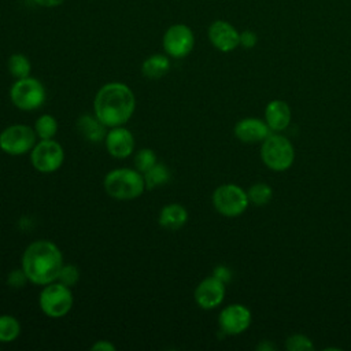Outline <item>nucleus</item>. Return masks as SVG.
I'll use <instances>...</instances> for the list:
<instances>
[{
	"label": "nucleus",
	"instance_id": "f257e3e1",
	"mask_svg": "<svg viewBox=\"0 0 351 351\" xmlns=\"http://www.w3.org/2000/svg\"><path fill=\"white\" fill-rule=\"evenodd\" d=\"M134 110V93L123 82L104 84L93 99V112L107 128L125 125Z\"/></svg>",
	"mask_w": 351,
	"mask_h": 351
},
{
	"label": "nucleus",
	"instance_id": "f03ea898",
	"mask_svg": "<svg viewBox=\"0 0 351 351\" xmlns=\"http://www.w3.org/2000/svg\"><path fill=\"white\" fill-rule=\"evenodd\" d=\"M63 265L62 251L49 240L30 243L22 255V269L27 280L36 285L56 281Z\"/></svg>",
	"mask_w": 351,
	"mask_h": 351
},
{
	"label": "nucleus",
	"instance_id": "7ed1b4c3",
	"mask_svg": "<svg viewBox=\"0 0 351 351\" xmlns=\"http://www.w3.org/2000/svg\"><path fill=\"white\" fill-rule=\"evenodd\" d=\"M103 185L107 195L115 200H134L147 189L143 173L129 167H119L108 171Z\"/></svg>",
	"mask_w": 351,
	"mask_h": 351
},
{
	"label": "nucleus",
	"instance_id": "20e7f679",
	"mask_svg": "<svg viewBox=\"0 0 351 351\" xmlns=\"http://www.w3.org/2000/svg\"><path fill=\"white\" fill-rule=\"evenodd\" d=\"M261 158L270 170L284 171L295 160V148L285 136L269 134L262 143Z\"/></svg>",
	"mask_w": 351,
	"mask_h": 351
},
{
	"label": "nucleus",
	"instance_id": "39448f33",
	"mask_svg": "<svg viewBox=\"0 0 351 351\" xmlns=\"http://www.w3.org/2000/svg\"><path fill=\"white\" fill-rule=\"evenodd\" d=\"M73 303L74 298L71 288L59 281L44 285L38 296V306L49 318H62L67 315L73 307Z\"/></svg>",
	"mask_w": 351,
	"mask_h": 351
},
{
	"label": "nucleus",
	"instance_id": "423d86ee",
	"mask_svg": "<svg viewBox=\"0 0 351 351\" xmlns=\"http://www.w3.org/2000/svg\"><path fill=\"white\" fill-rule=\"evenodd\" d=\"M10 99L18 110L34 111L45 103L47 92L37 78L29 75L15 80L10 89Z\"/></svg>",
	"mask_w": 351,
	"mask_h": 351
},
{
	"label": "nucleus",
	"instance_id": "0eeeda50",
	"mask_svg": "<svg viewBox=\"0 0 351 351\" xmlns=\"http://www.w3.org/2000/svg\"><path fill=\"white\" fill-rule=\"evenodd\" d=\"M250 204L247 192L236 184H222L213 193L214 208L225 217L243 214Z\"/></svg>",
	"mask_w": 351,
	"mask_h": 351
},
{
	"label": "nucleus",
	"instance_id": "6e6552de",
	"mask_svg": "<svg viewBox=\"0 0 351 351\" xmlns=\"http://www.w3.org/2000/svg\"><path fill=\"white\" fill-rule=\"evenodd\" d=\"M36 143L37 134L34 129L27 125H10L0 133V149L11 156H19L30 152Z\"/></svg>",
	"mask_w": 351,
	"mask_h": 351
},
{
	"label": "nucleus",
	"instance_id": "1a4fd4ad",
	"mask_svg": "<svg viewBox=\"0 0 351 351\" xmlns=\"http://www.w3.org/2000/svg\"><path fill=\"white\" fill-rule=\"evenodd\" d=\"M63 160L64 149L53 138L40 140L30 151V162L40 173H53L59 170Z\"/></svg>",
	"mask_w": 351,
	"mask_h": 351
},
{
	"label": "nucleus",
	"instance_id": "9d476101",
	"mask_svg": "<svg viewBox=\"0 0 351 351\" xmlns=\"http://www.w3.org/2000/svg\"><path fill=\"white\" fill-rule=\"evenodd\" d=\"M162 45L166 55L174 59H181L192 52L195 47V34L189 26L176 23L165 32Z\"/></svg>",
	"mask_w": 351,
	"mask_h": 351
},
{
	"label": "nucleus",
	"instance_id": "9b49d317",
	"mask_svg": "<svg viewBox=\"0 0 351 351\" xmlns=\"http://www.w3.org/2000/svg\"><path fill=\"white\" fill-rule=\"evenodd\" d=\"M252 321V315L248 307L233 303L223 307L218 315V324L226 335H240L245 332Z\"/></svg>",
	"mask_w": 351,
	"mask_h": 351
},
{
	"label": "nucleus",
	"instance_id": "f8f14e48",
	"mask_svg": "<svg viewBox=\"0 0 351 351\" xmlns=\"http://www.w3.org/2000/svg\"><path fill=\"white\" fill-rule=\"evenodd\" d=\"M195 302L203 310H213L218 307L225 298V282L214 276L202 280L195 289Z\"/></svg>",
	"mask_w": 351,
	"mask_h": 351
},
{
	"label": "nucleus",
	"instance_id": "ddd939ff",
	"mask_svg": "<svg viewBox=\"0 0 351 351\" xmlns=\"http://www.w3.org/2000/svg\"><path fill=\"white\" fill-rule=\"evenodd\" d=\"M207 34L213 47L221 52H232L240 45V33L226 21H214L210 25Z\"/></svg>",
	"mask_w": 351,
	"mask_h": 351
},
{
	"label": "nucleus",
	"instance_id": "4468645a",
	"mask_svg": "<svg viewBox=\"0 0 351 351\" xmlns=\"http://www.w3.org/2000/svg\"><path fill=\"white\" fill-rule=\"evenodd\" d=\"M104 145L107 152L117 159H125L134 151V136L133 133L122 126H114L107 130Z\"/></svg>",
	"mask_w": 351,
	"mask_h": 351
},
{
	"label": "nucleus",
	"instance_id": "2eb2a0df",
	"mask_svg": "<svg viewBox=\"0 0 351 351\" xmlns=\"http://www.w3.org/2000/svg\"><path fill=\"white\" fill-rule=\"evenodd\" d=\"M270 132L267 123L259 118H243L234 125V136L245 144L263 141Z\"/></svg>",
	"mask_w": 351,
	"mask_h": 351
},
{
	"label": "nucleus",
	"instance_id": "dca6fc26",
	"mask_svg": "<svg viewBox=\"0 0 351 351\" xmlns=\"http://www.w3.org/2000/svg\"><path fill=\"white\" fill-rule=\"evenodd\" d=\"M265 122L271 132H282L291 122V108L284 100H271L265 108Z\"/></svg>",
	"mask_w": 351,
	"mask_h": 351
},
{
	"label": "nucleus",
	"instance_id": "f3484780",
	"mask_svg": "<svg viewBox=\"0 0 351 351\" xmlns=\"http://www.w3.org/2000/svg\"><path fill=\"white\" fill-rule=\"evenodd\" d=\"M75 128H77V132L86 141L93 144H99L104 141L107 134V130H106L107 126L96 115H90V114H84L78 117L75 122Z\"/></svg>",
	"mask_w": 351,
	"mask_h": 351
},
{
	"label": "nucleus",
	"instance_id": "a211bd4d",
	"mask_svg": "<svg viewBox=\"0 0 351 351\" xmlns=\"http://www.w3.org/2000/svg\"><path fill=\"white\" fill-rule=\"evenodd\" d=\"M188 221V211L182 204L170 203L162 207L158 222L162 228L167 230H178Z\"/></svg>",
	"mask_w": 351,
	"mask_h": 351
},
{
	"label": "nucleus",
	"instance_id": "6ab92c4d",
	"mask_svg": "<svg viewBox=\"0 0 351 351\" xmlns=\"http://www.w3.org/2000/svg\"><path fill=\"white\" fill-rule=\"evenodd\" d=\"M170 70V56L163 53H154L148 56L141 64V73L148 80H159Z\"/></svg>",
	"mask_w": 351,
	"mask_h": 351
},
{
	"label": "nucleus",
	"instance_id": "aec40b11",
	"mask_svg": "<svg viewBox=\"0 0 351 351\" xmlns=\"http://www.w3.org/2000/svg\"><path fill=\"white\" fill-rule=\"evenodd\" d=\"M143 177H144L145 188L147 189H155L158 186H162V185L167 184L170 181L171 173H170V170L166 165L158 162L149 170L143 173Z\"/></svg>",
	"mask_w": 351,
	"mask_h": 351
},
{
	"label": "nucleus",
	"instance_id": "412c9836",
	"mask_svg": "<svg viewBox=\"0 0 351 351\" xmlns=\"http://www.w3.org/2000/svg\"><path fill=\"white\" fill-rule=\"evenodd\" d=\"M33 129H34V132H36V134L40 140H49V138H53L56 136L58 129H59V123H58V119L53 115L43 114L36 119Z\"/></svg>",
	"mask_w": 351,
	"mask_h": 351
},
{
	"label": "nucleus",
	"instance_id": "4be33fe9",
	"mask_svg": "<svg viewBox=\"0 0 351 351\" xmlns=\"http://www.w3.org/2000/svg\"><path fill=\"white\" fill-rule=\"evenodd\" d=\"M21 333L19 321L10 314L0 315V343H11Z\"/></svg>",
	"mask_w": 351,
	"mask_h": 351
},
{
	"label": "nucleus",
	"instance_id": "5701e85b",
	"mask_svg": "<svg viewBox=\"0 0 351 351\" xmlns=\"http://www.w3.org/2000/svg\"><path fill=\"white\" fill-rule=\"evenodd\" d=\"M7 67H8L10 74H11L15 80L29 77V75H30V71H32L30 60H29V58L25 56L23 53H12V55L8 58Z\"/></svg>",
	"mask_w": 351,
	"mask_h": 351
},
{
	"label": "nucleus",
	"instance_id": "b1692460",
	"mask_svg": "<svg viewBox=\"0 0 351 351\" xmlns=\"http://www.w3.org/2000/svg\"><path fill=\"white\" fill-rule=\"evenodd\" d=\"M247 195H248L250 203L255 206H265L271 200L273 189L270 185L265 182H256L250 186V189L247 191Z\"/></svg>",
	"mask_w": 351,
	"mask_h": 351
},
{
	"label": "nucleus",
	"instance_id": "393cba45",
	"mask_svg": "<svg viewBox=\"0 0 351 351\" xmlns=\"http://www.w3.org/2000/svg\"><path fill=\"white\" fill-rule=\"evenodd\" d=\"M158 163V156L151 148H141L134 155V166L140 173H145Z\"/></svg>",
	"mask_w": 351,
	"mask_h": 351
},
{
	"label": "nucleus",
	"instance_id": "a878e982",
	"mask_svg": "<svg viewBox=\"0 0 351 351\" xmlns=\"http://www.w3.org/2000/svg\"><path fill=\"white\" fill-rule=\"evenodd\" d=\"M80 276L81 273L75 265H63L56 281L73 288L80 281Z\"/></svg>",
	"mask_w": 351,
	"mask_h": 351
},
{
	"label": "nucleus",
	"instance_id": "bb28decb",
	"mask_svg": "<svg viewBox=\"0 0 351 351\" xmlns=\"http://www.w3.org/2000/svg\"><path fill=\"white\" fill-rule=\"evenodd\" d=\"M285 347L289 351H313V341L304 335H292L287 339Z\"/></svg>",
	"mask_w": 351,
	"mask_h": 351
},
{
	"label": "nucleus",
	"instance_id": "cd10ccee",
	"mask_svg": "<svg viewBox=\"0 0 351 351\" xmlns=\"http://www.w3.org/2000/svg\"><path fill=\"white\" fill-rule=\"evenodd\" d=\"M26 281H29V280H27V277H26V274H25V271H23L22 267H21V269H14V270H11L10 274H8V277H7L8 285H10L11 288H15V289H19V288L25 287Z\"/></svg>",
	"mask_w": 351,
	"mask_h": 351
},
{
	"label": "nucleus",
	"instance_id": "c85d7f7f",
	"mask_svg": "<svg viewBox=\"0 0 351 351\" xmlns=\"http://www.w3.org/2000/svg\"><path fill=\"white\" fill-rule=\"evenodd\" d=\"M256 43H258V36H256L255 32L247 29V30H243L240 33V45L243 48L251 49V48H254L256 45Z\"/></svg>",
	"mask_w": 351,
	"mask_h": 351
},
{
	"label": "nucleus",
	"instance_id": "c756f323",
	"mask_svg": "<svg viewBox=\"0 0 351 351\" xmlns=\"http://www.w3.org/2000/svg\"><path fill=\"white\" fill-rule=\"evenodd\" d=\"M213 276H214V277H217L218 280H221L222 282H225V284H226V282L230 280L232 273H230V270H229L226 266L219 265V266H217V267L214 269Z\"/></svg>",
	"mask_w": 351,
	"mask_h": 351
},
{
	"label": "nucleus",
	"instance_id": "7c9ffc66",
	"mask_svg": "<svg viewBox=\"0 0 351 351\" xmlns=\"http://www.w3.org/2000/svg\"><path fill=\"white\" fill-rule=\"evenodd\" d=\"M90 350L95 351H115V346L108 340H97L90 346Z\"/></svg>",
	"mask_w": 351,
	"mask_h": 351
},
{
	"label": "nucleus",
	"instance_id": "2f4dec72",
	"mask_svg": "<svg viewBox=\"0 0 351 351\" xmlns=\"http://www.w3.org/2000/svg\"><path fill=\"white\" fill-rule=\"evenodd\" d=\"M37 5L44 7V8H55L63 4L66 0H33Z\"/></svg>",
	"mask_w": 351,
	"mask_h": 351
},
{
	"label": "nucleus",
	"instance_id": "473e14b6",
	"mask_svg": "<svg viewBox=\"0 0 351 351\" xmlns=\"http://www.w3.org/2000/svg\"><path fill=\"white\" fill-rule=\"evenodd\" d=\"M274 347L271 346V344H269L267 341H265V343H261L258 347H256V350H273Z\"/></svg>",
	"mask_w": 351,
	"mask_h": 351
}]
</instances>
